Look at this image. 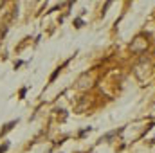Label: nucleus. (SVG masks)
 Wrapping results in <instances>:
<instances>
[{"label":"nucleus","mask_w":155,"mask_h":153,"mask_svg":"<svg viewBox=\"0 0 155 153\" xmlns=\"http://www.w3.org/2000/svg\"><path fill=\"white\" fill-rule=\"evenodd\" d=\"M0 7H2V2H0Z\"/></svg>","instance_id":"obj_5"},{"label":"nucleus","mask_w":155,"mask_h":153,"mask_svg":"<svg viewBox=\"0 0 155 153\" xmlns=\"http://www.w3.org/2000/svg\"><path fill=\"white\" fill-rule=\"evenodd\" d=\"M16 122H18V119H16V121H11V122H7V124H5V128H4V130L0 132V135H5V133H7L9 130H13V126H15Z\"/></svg>","instance_id":"obj_2"},{"label":"nucleus","mask_w":155,"mask_h":153,"mask_svg":"<svg viewBox=\"0 0 155 153\" xmlns=\"http://www.w3.org/2000/svg\"><path fill=\"white\" fill-rule=\"evenodd\" d=\"M132 47V50L134 52H143V50H146V47H148V41L143 38H135L134 40V43L130 45Z\"/></svg>","instance_id":"obj_1"},{"label":"nucleus","mask_w":155,"mask_h":153,"mask_svg":"<svg viewBox=\"0 0 155 153\" xmlns=\"http://www.w3.org/2000/svg\"><path fill=\"white\" fill-rule=\"evenodd\" d=\"M25 92H27V88H25V86H24V88H22V90H20V97H24V96H25Z\"/></svg>","instance_id":"obj_4"},{"label":"nucleus","mask_w":155,"mask_h":153,"mask_svg":"<svg viewBox=\"0 0 155 153\" xmlns=\"http://www.w3.org/2000/svg\"><path fill=\"white\" fill-rule=\"evenodd\" d=\"M7 148H9V142H5L4 146H0V153H4L5 150H7Z\"/></svg>","instance_id":"obj_3"}]
</instances>
